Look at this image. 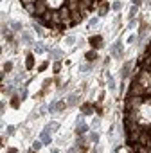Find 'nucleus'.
<instances>
[{
  "label": "nucleus",
  "mask_w": 151,
  "mask_h": 153,
  "mask_svg": "<svg viewBox=\"0 0 151 153\" xmlns=\"http://www.w3.org/2000/svg\"><path fill=\"white\" fill-rule=\"evenodd\" d=\"M13 68V63L11 61H7V63H4V68H2V72H9Z\"/></svg>",
  "instance_id": "35"
},
{
  "label": "nucleus",
  "mask_w": 151,
  "mask_h": 153,
  "mask_svg": "<svg viewBox=\"0 0 151 153\" xmlns=\"http://www.w3.org/2000/svg\"><path fill=\"white\" fill-rule=\"evenodd\" d=\"M72 16H74V20H72V24H79V22H81V20L85 18V16H81V15H79L78 11H74V13H72Z\"/></svg>",
  "instance_id": "24"
},
{
  "label": "nucleus",
  "mask_w": 151,
  "mask_h": 153,
  "mask_svg": "<svg viewBox=\"0 0 151 153\" xmlns=\"http://www.w3.org/2000/svg\"><path fill=\"white\" fill-rule=\"evenodd\" d=\"M47 67H49V63L45 61V63H41V65H40V68H38V70H40V72H43V70H45Z\"/></svg>",
  "instance_id": "41"
},
{
  "label": "nucleus",
  "mask_w": 151,
  "mask_h": 153,
  "mask_svg": "<svg viewBox=\"0 0 151 153\" xmlns=\"http://www.w3.org/2000/svg\"><path fill=\"white\" fill-rule=\"evenodd\" d=\"M76 42H78V40H76V36H67V38H65V43H67V45H74Z\"/></svg>",
  "instance_id": "30"
},
{
  "label": "nucleus",
  "mask_w": 151,
  "mask_h": 153,
  "mask_svg": "<svg viewBox=\"0 0 151 153\" xmlns=\"http://www.w3.org/2000/svg\"><path fill=\"white\" fill-rule=\"evenodd\" d=\"M135 40H137V36H130V38H128V43H133Z\"/></svg>",
  "instance_id": "45"
},
{
  "label": "nucleus",
  "mask_w": 151,
  "mask_h": 153,
  "mask_svg": "<svg viewBox=\"0 0 151 153\" xmlns=\"http://www.w3.org/2000/svg\"><path fill=\"white\" fill-rule=\"evenodd\" d=\"M133 27H137V20H135V18H131L130 24H128V29H133Z\"/></svg>",
  "instance_id": "39"
},
{
  "label": "nucleus",
  "mask_w": 151,
  "mask_h": 153,
  "mask_svg": "<svg viewBox=\"0 0 151 153\" xmlns=\"http://www.w3.org/2000/svg\"><path fill=\"white\" fill-rule=\"evenodd\" d=\"M11 27H13L15 31H20V33H22V29H24V25H22L20 22H13V24H11Z\"/></svg>",
  "instance_id": "31"
},
{
  "label": "nucleus",
  "mask_w": 151,
  "mask_h": 153,
  "mask_svg": "<svg viewBox=\"0 0 151 153\" xmlns=\"http://www.w3.org/2000/svg\"><path fill=\"white\" fill-rule=\"evenodd\" d=\"M144 94H146V87H144L140 81L133 79V81H131V85H130L128 96H144Z\"/></svg>",
  "instance_id": "1"
},
{
  "label": "nucleus",
  "mask_w": 151,
  "mask_h": 153,
  "mask_svg": "<svg viewBox=\"0 0 151 153\" xmlns=\"http://www.w3.org/2000/svg\"><path fill=\"white\" fill-rule=\"evenodd\" d=\"M137 13H138V6H131V9H130V18H135L137 16Z\"/></svg>",
  "instance_id": "28"
},
{
  "label": "nucleus",
  "mask_w": 151,
  "mask_h": 153,
  "mask_svg": "<svg viewBox=\"0 0 151 153\" xmlns=\"http://www.w3.org/2000/svg\"><path fill=\"white\" fill-rule=\"evenodd\" d=\"M6 133H7V135H13V133H15V126H13V124H11V126H7Z\"/></svg>",
  "instance_id": "40"
},
{
  "label": "nucleus",
  "mask_w": 151,
  "mask_h": 153,
  "mask_svg": "<svg viewBox=\"0 0 151 153\" xmlns=\"http://www.w3.org/2000/svg\"><path fill=\"white\" fill-rule=\"evenodd\" d=\"M106 81H108V88L113 90V88H115V79L112 78V74H106Z\"/></svg>",
  "instance_id": "22"
},
{
  "label": "nucleus",
  "mask_w": 151,
  "mask_h": 153,
  "mask_svg": "<svg viewBox=\"0 0 151 153\" xmlns=\"http://www.w3.org/2000/svg\"><path fill=\"white\" fill-rule=\"evenodd\" d=\"M22 40H24V43H27V45H34L33 36L29 34V31H22Z\"/></svg>",
  "instance_id": "15"
},
{
  "label": "nucleus",
  "mask_w": 151,
  "mask_h": 153,
  "mask_svg": "<svg viewBox=\"0 0 151 153\" xmlns=\"http://www.w3.org/2000/svg\"><path fill=\"white\" fill-rule=\"evenodd\" d=\"M20 99H22V97H18V96H13V99H11V108L18 110V108H20Z\"/></svg>",
  "instance_id": "19"
},
{
  "label": "nucleus",
  "mask_w": 151,
  "mask_h": 153,
  "mask_svg": "<svg viewBox=\"0 0 151 153\" xmlns=\"http://www.w3.org/2000/svg\"><path fill=\"white\" fill-rule=\"evenodd\" d=\"M41 144H43V140H41V139H40V140H34V144H33L31 151H36V149H40V148H41Z\"/></svg>",
  "instance_id": "29"
},
{
  "label": "nucleus",
  "mask_w": 151,
  "mask_h": 153,
  "mask_svg": "<svg viewBox=\"0 0 151 153\" xmlns=\"http://www.w3.org/2000/svg\"><path fill=\"white\" fill-rule=\"evenodd\" d=\"M40 139L43 140V144H50V140H52V139H50V131L43 130V131L40 133Z\"/></svg>",
  "instance_id": "17"
},
{
  "label": "nucleus",
  "mask_w": 151,
  "mask_h": 153,
  "mask_svg": "<svg viewBox=\"0 0 151 153\" xmlns=\"http://www.w3.org/2000/svg\"><path fill=\"white\" fill-rule=\"evenodd\" d=\"M25 9H27V13L36 16V4H29V6H25Z\"/></svg>",
  "instance_id": "27"
},
{
  "label": "nucleus",
  "mask_w": 151,
  "mask_h": 153,
  "mask_svg": "<svg viewBox=\"0 0 151 153\" xmlns=\"http://www.w3.org/2000/svg\"><path fill=\"white\" fill-rule=\"evenodd\" d=\"M49 54H50V58H52L54 61H59V59L63 58V51H59V49H50Z\"/></svg>",
  "instance_id": "12"
},
{
  "label": "nucleus",
  "mask_w": 151,
  "mask_h": 153,
  "mask_svg": "<svg viewBox=\"0 0 151 153\" xmlns=\"http://www.w3.org/2000/svg\"><path fill=\"white\" fill-rule=\"evenodd\" d=\"M90 140L97 144V142H99V133H97V131H92V133H90Z\"/></svg>",
  "instance_id": "33"
},
{
  "label": "nucleus",
  "mask_w": 151,
  "mask_h": 153,
  "mask_svg": "<svg viewBox=\"0 0 151 153\" xmlns=\"http://www.w3.org/2000/svg\"><path fill=\"white\" fill-rule=\"evenodd\" d=\"M108 9H110V6H108V2H104V4H103V6L99 7V16H106Z\"/></svg>",
  "instance_id": "20"
},
{
  "label": "nucleus",
  "mask_w": 151,
  "mask_h": 153,
  "mask_svg": "<svg viewBox=\"0 0 151 153\" xmlns=\"http://www.w3.org/2000/svg\"><path fill=\"white\" fill-rule=\"evenodd\" d=\"M110 54H112V56H117V58H122V40H117V42L110 47Z\"/></svg>",
  "instance_id": "2"
},
{
  "label": "nucleus",
  "mask_w": 151,
  "mask_h": 153,
  "mask_svg": "<svg viewBox=\"0 0 151 153\" xmlns=\"http://www.w3.org/2000/svg\"><path fill=\"white\" fill-rule=\"evenodd\" d=\"M38 0H22V6L25 7V6H29V4H36Z\"/></svg>",
  "instance_id": "38"
},
{
  "label": "nucleus",
  "mask_w": 151,
  "mask_h": 153,
  "mask_svg": "<svg viewBox=\"0 0 151 153\" xmlns=\"http://www.w3.org/2000/svg\"><path fill=\"white\" fill-rule=\"evenodd\" d=\"M25 67H27V70H33V67H34V54L33 52H29L25 56Z\"/></svg>",
  "instance_id": "13"
},
{
  "label": "nucleus",
  "mask_w": 151,
  "mask_h": 153,
  "mask_svg": "<svg viewBox=\"0 0 151 153\" xmlns=\"http://www.w3.org/2000/svg\"><path fill=\"white\" fill-rule=\"evenodd\" d=\"M20 97H22V99H25V97H27V85L20 87Z\"/></svg>",
  "instance_id": "32"
},
{
  "label": "nucleus",
  "mask_w": 151,
  "mask_h": 153,
  "mask_svg": "<svg viewBox=\"0 0 151 153\" xmlns=\"http://www.w3.org/2000/svg\"><path fill=\"white\" fill-rule=\"evenodd\" d=\"M138 146H151V135H149V131H140Z\"/></svg>",
  "instance_id": "5"
},
{
  "label": "nucleus",
  "mask_w": 151,
  "mask_h": 153,
  "mask_svg": "<svg viewBox=\"0 0 151 153\" xmlns=\"http://www.w3.org/2000/svg\"><path fill=\"white\" fill-rule=\"evenodd\" d=\"M88 131V124L83 121V117L78 121V126H76V135H85Z\"/></svg>",
  "instance_id": "6"
},
{
  "label": "nucleus",
  "mask_w": 151,
  "mask_h": 153,
  "mask_svg": "<svg viewBox=\"0 0 151 153\" xmlns=\"http://www.w3.org/2000/svg\"><path fill=\"white\" fill-rule=\"evenodd\" d=\"M45 130H47V131H58V130H59V123L50 121V123H47V124H45Z\"/></svg>",
  "instance_id": "16"
},
{
  "label": "nucleus",
  "mask_w": 151,
  "mask_h": 153,
  "mask_svg": "<svg viewBox=\"0 0 151 153\" xmlns=\"http://www.w3.org/2000/svg\"><path fill=\"white\" fill-rule=\"evenodd\" d=\"M130 70H131V63L128 61V63H124V67L121 68V78H122V79H126L128 76H130Z\"/></svg>",
  "instance_id": "14"
},
{
  "label": "nucleus",
  "mask_w": 151,
  "mask_h": 153,
  "mask_svg": "<svg viewBox=\"0 0 151 153\" xmlns=\"http://www.w3.org/2000/svg\"><path fill=\"white\" fill-rule=\"evenodd\" d=\"M33 29H34V31L38 33V36H43V34H45V31H43V29H41V27L38 25V22H33Z\"/></svg>",
  "instance_id": "25"
},
{
  "label": "nucleus",
  "mask_w": 151,
  "mask_h": 153,
  "mask_svg": "<svg viewBox=\"0 0 151 153\" xmlns=\"http://www.w3.org/2000/svg\"><path fill=\"white\" fill-rule=\"evenodd\" d=\"M121 7H122V2H121V0H119V2H113V4H112V9H113V11H121Z\"/></svg>",
  "instance_id": "34"
},
{
  "label": "nucleus",
  "mask_w": 151,
  "mask_h": 153,
  "mask_svg": "<svg viewBox=\"0 0 151 153\" xmlns=\"http://www.w3.org/2000/svg\"><path fill=\"white\" fill-rule=\"evenodd\" d=\"M90 43L94 45V49L104 47V45H103V36H99V34H97V36H92V38H90Z\"/></svg>",
  "instance_id": "10"
},
{
  "label": "nucleus",
  "mask_w": 151,
  "mask_h": 153,
  "mask_svg": "<svg viewBox=\"0 0 151 153\" xmlns=\"http://www.w3.org/2000/svg\"><path fill=\"white\" fill-rule=\"evenodd\" d=\"M47 11V2L45 0H38L36 2V16H43Z\"/></svg>",
  "instance_id": "7"
},
{
  "label": "nucleus",
  "mask_w": 151,
  "mask_h": 153,
  "mask_svg": "<svg viewBox=\"0 0 151 153\" xmlns=\"http://www.w3.org/2000/svg\"><path fill=\"white\" fill-rule=\"evenodd\" d=\"M124 128H126V131L130 133V131H135V130H138V124L135 123V119H131V117H126V119H124Z\"/></svg>",
  "instance_id": "4"
},
{
  "label": "nucleus",
  "mask_w": 151,
  "mask_h": 153,
  "mask_svg": "<svg viewBox=\"0 0 151 153\" xmlns=\"http://www.w3.org/2000/svg\"><path fill=\"white\" fill-rule=\"evenodd\" d=\"M2 90H4L6 94H9V96H13V94H15V83H9V85H7V87H4Z\"/></svg>",
  "instance_id": "23"
},
{
  "label": "nucleus",
  "mask_w": 151,
  "mask_h": 153,
  "mask_svg": "<svg viewBox=\"0 0 151 153\" xmlns=\"http://www.w3.org/2000/svg\"><path fill=\"white\" fill-rule=\"evenodd\" d=\"M85 58H87V59H88V61L92 63L94 59H97V52H95V51H88V52L85 54Z\"/></svg>",
  "instance_id": "21"
},
{
  "label": "nucleus",
  "mask_w": 151,
  "mask_h": 153,
  "mask_svg": "<svg viewBox=\"0 0 151 153\" xmlns=\"http://www.w3.org/2000/svg\"><path fill=\"white\" fill-rule=\"evenodd\" d=\"M50 83H52V79H45V81H43V88H45V87H49Z\"/></svg>",
  "instance_id": "43"
},
{
  "label": "nucleus",
  "mask_w": 151,
  "mask_h": 153,
  "mask_svg": "<svg viewBox=\"0 0 151 153\" xmlns=\"http://www.w3.org/2000/svg\"><path fill=\"white\" fill-rule=\"evenodd\" d=\"M88 70H92V63H85V65H79V72H88Z\"/></svg>",
  "instance_id": "26"
},
{
  "label": "nucleus",
  "mask_w": 151,
  "mask_h": 153,
  "mask_svg": "<svg viewBox=\"0 0 151 153\" xmlns=\"http://www.w3.org/2000/svg\"><path fill=\"white\" fill-rule=\"evenodd\" d=\"M81 114H83V115H92V114H94V108L87 103V105H83V106H81Z\"/></svg>",
  "instance_id": "18"
},
{
  "label": "nucleus",
  "mask_w": 151,
  "mask_h": 153,
  "mask_svg": "<svg viewBox=\"0 0 151 153\" xmlns=\"http://www.w3.org/2000/svg\"><path fill=\"white\" fill-rule=\"evenodd\" d=\"M4 110H6V103L2 101V103H0V112H2V114H4Z\"/></svg>",
  "instance_id": "44"
},
{
  "label": "nucleus",
  "mask_w": 151,
  "mask_h": 153,
  "mask_svg": "<svg viewBox=\"0 0 151 153\" xmlns=\"http://www.w3.org/2000/svg\"><path fill=\"white\" fill-rule=\"evenodd\" d=\"M2 34H4V36H7V24H4V25H2Z\"/></svg>",
  "instance_id": "42"
},
{
  "label": "nucleus",
  "mask_w": 151,
  "mask_h": 153,
  "mask_svg": "<svg viewBox=\"0 0 151 153\" xmlns=\"http://www.w3.org/2000/svg\"><path fill=\"white\" fill-rule=\"evenodd\" d=\"M65 101H67L68 106H76V105H78V101H79V96L78 94H68Z\"/></svg>",
  "instance_id": "9"
},
{
  "label": "nucleus",
  "mask_w": 151,
  "mask_h": 153,
  "mask_svg": "<svg viewBox=\"0 0 151 153\" xmlns=\"http://www.w3.org/2000/svg\"><path fill=\"white\" fill-rule=\"evenodd\" d=\"M133 4H135V6H140V4H142V0H133Z\"/></svg>",
  "instance_id": "46"
},
{
  "label": "nucleus",
  "mask_w": 151,
  "mask_h": 153,
  "mask_svg": "<svg viewBox=\"0 0 151 153\" xmlns=\"http://www.w3.org/2000/svg\"><path fill=\"white\" fill-rule=\"evenodd\" d=\"M138 137H140V130H135V131H130V135H128V144H130V146H133V144H137V142H138Z\"/></svg>",
  "instance_id": "8"
},
{
  "label": "nucleus",
  "mask_w": 151,
  "mask_h": 153,
  "mask_svg": "<svg viewBox=\"0 0 151 153\" xmlns=\"http://www.w3.org/2000/svg\"><path fill=\"white\" fill-rule=\"evenodd\" d=\"M94 0H81V7H90Z\"/></svg>",
  "instance_id": "36"
},
{
  "label": "nucleus",
  "mask_w": 151,
  "mask_h": 153,
  "mask_svg": "<svg viewBox=\"0 0 151 153\" xmlns=\"http://www.w3.org/2000/svg\"><path fill=\"white\" fill-rule=\"evenodd\" d=\"M149 54H151V43H149Z\"/></svg>",
  "instance_id": "47"
},
{
  "label": "nucleus",
  "mask_w": 151,
  "mask_h": 153,
  "mask_svg": "<svg viewBox=\"0 0 151 153\" xmlns=\"http://www.w3.org/2000/svg\"><path fill=\"white\" fill-rule=\"evenodd\" d=\"M61 68V61H54V74H58Z\"/></svg>",
  "instance_id": "37"
},
{
  "label": "nucleus",
  "mask_w": 151,
  "mask_h": 153,
  "mask_svg": "<svg viewBox=\"0 0 151 153\" xmlns=\"http://www.w3.org/2000/svg\"><path fill=\"white\" fill-rule=\"evenodd\" d=\"M67 7H68L70 11H78V9L81 7V0H68V2H67Z\"/></svg>",
  "instance_id": "11"
},
{
  "label": "nucleus",
  "mask_w": 151,
  "mask_h": 153,
  "mask_svg": "<svg viewBox=\"0 0 151 153\" xmlns=\"http://www.w3.org/2000/svg\"><path fill=\"white\" fill-rule=\"evenodd\" d=\"M65 106H67V101H56V103H50V105H49V112H50V114L61 112Z\"/></svg>",
  "instance_id": "3"
}]
</instances>
